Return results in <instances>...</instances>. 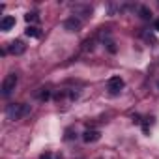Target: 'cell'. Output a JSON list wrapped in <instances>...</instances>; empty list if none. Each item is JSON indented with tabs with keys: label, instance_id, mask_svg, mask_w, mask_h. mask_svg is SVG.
<instances>
[{
	"label": "cell",
	"instance_id": "5bb4252c",
	"mask_svg": "<svg viewBox=\"0 0 159 159\" xmlns=\"http://www.w3.org/2000/svg\"><path fill=\"white\" fill-rule=\"evenodd\" d=\"M41 101H47V99H51V90H47V88H41V92H39V96H38Z\"/></svg>",
	"mask_w": 159,
	"mask_h": 159
},
{
	"label": "cell",
	"instance_id": "8fae6325",
	"mask_svg": "<svg viewBox=\"0 0 159 159\" xmlns=\"http://www.w3.org/2000/svg\"><path fill=\"white\" fill-rule=\"evenodd\" d=\"M25 21H26V23H36V21H39L38 11H28V13L25 15Z\"/></svg>",
	"mask_w": 159,
	"mask_h": 159
},
{
	"label": "cell",
	"instance_id": "30bf717a",
	"mask_svg": "<svg viewBox=\"0 0 159 159\" xmlns=\"http://www.w3.org/2000/svg\"><path fill=\"white\" fill-rule=\"evenodd\" d=\"M25 34H26L28 38H41V30H39L38 26H34V25H28L26 30H25Z\"/></svg>",
	"mask_w": 159,
	"mask_h": 159
},
{
	"label": "cell",
	"instance_id": "ffe728a7",
	"mask_svg": "<svg viewBox=\"0 0 159 159\" xmlns=\"http://www.w3.org/2000/svg\"><path fill=\"white\" fill-rule=\"evenodd\" d=\"M153 28H155V30H157V32H159V19H157V21H155V23H153Z\"/></svg>",
	"mask_w": 159,
	"mask_h": 159
},
{
	"label": "cell",
	"instance_id": "3957f363",
	"mask_svg": "<svg viewBox=\"0 0 159 159\" xmlns=\"http://www.w3.org/2000/svg\"><path fill=\"white\" fill-rule=\"evenodd\" d=\"M71 10H73V13H75V17H79V19H90L92 17V6H88V4H71Z\"/></svg>",
	"mask_w": 159,
	"mask_h": 159
},
{
	"label": "cell",
	"instance_id": "9a60e30c",
	"mask_svg": "<svg viewBox=\"0 0 159 159\" xmlns=\"http://www.w3.org/2000/svg\"><path fill=\"white\" fill-rule=\"evenodd\" d=\"M142 36H144V39H146L148 43H152V45H155V43H157V39L153 38V34H150V32H144Z\"/></svg>",
	"mask_w": 159,
	"mask_h": 159
},
{
	"label": "cell",
	"instance_id": "4fadbf2b",
	"mask_svg": "<svg viewBox=\"0 0 159 159\" xmlns=\"http://www.w3.org/2000/svg\"><path fill=\"white\" fill-rule=\"evenodd\" d=\"M75 137H77L75 129H73V127H67V129H66V135H64V140H73Z\"/></svg>",
	"mask_w": 159,
	"mask_h": 159
},
{
	"label": "cell",
	"instance_id": "5b68a950",
	"mask_svg": "<svg viewBox=\"0 0 159 159\" xmlns=\"http://www.w3.org/2000/svg\"><path fill=\"white\" fill-rule=\"evenodd\" d=\"M81 28H83V21L75 15H71L64 21V30H67V32H79Z\"/></svg>",
	"mask_w": 159,
	"mask_h": 159
},
{
	"label": "cell",
	"instance_id": "ac0fdd59",
	"mask_svg": "<svg viewBox=\"0 0 159 159\" xmlns=\"http://www.w3.org/2000/svg\"><path fill=\"white\" fill-rule=\"evenodd\" d=\"M131 120H133V124H137V125H142V118H140L139 114H133V118H131Z\"/></svg>",
	"mask_w": 159,
	"mask_h": 159
},
{
	"label": "cell",
	"instance_id": "e0dca14e",
	"mask_svg": "<svg viewBox=\"0 0 159 159\" xmlns=\"http://www.w3.org/2000/svg\"><path fill=\"white\" fill-rule=\"evenodd\" d=\"M105 45H107V49H109V52H116V47H114V41H111V39H109V41H107Z\"/></svg>",
	"mask_w": 159,
	"mask_h": 159
},
{
	"label": "cell",
	"instance_id": "277c9868",
	"mask_svg": "<svg viewBox=\"0 0 159 159\" xmlns=\"http://www.w3.org/2000/svg\"><path fill=\"white\" fill-rule=\"evenodd\" d=\"M107 90L111 96H116L124 90V79L122 77H111L107 81Z\"/></svg>",
	"mask_w": 159,
	"mask_h": 159
},
{
	"label": "cell",
	"instance_id": "7c38bea8",
	"mask_svg": "<svg viewBox=\"0 0 159 159\" xmlns=\"http://www.w3.org/2000/svg\"><path fill=\"white\" fill-rule=\"evenodd\" d=\"M153 124V118L152 116H148V118H144V122H142V129H144V133L148 135L150 133V125Z\"/></svg>",
	"mask_w": 159,
	"mask_h": 159
},
{
	"label": "cell",
	"instance_id": "2e32d148",
	"mask_svg": "<svg viewBox=\"0 0 159 159\" xmlns=\"http://www.w3.org/2000/svg\"><path fill=\"white\" fill-rule=\"evenodd\" d=\"M94 49V41L92 39H86L84 41V51H92Z\"/></svg>",
	"mask_w": 159,
	"mask_h": 159
},
{
	"label": "cell",
	"instance_id": "52a82bcc",
	"mask_svg": "<svg viewBox=\"0 0 159 159\" xmlns=\"http://www.w3.org/2000/svg\"><path fill=\"white\" fill-rule=\"evenodd\" d=\"M99 139H101V131H98V129H86V131L83 133V140H84L86 144L98 142Z\"/></svg>",
	"mask_w": 159,
	"mask_h": 159
},
{
	"label": "cell",
	"instance_id": "6da1fadb",
	"mask_svg": "<svg viewBox=\"0 0 159 159\" xmlns=\"http://www.w3.org/2000/svg\"><path fill=\"white\" fill-rule=\"evenodd\" d=\"M28 112H30V105H26V103H10L6 107V116L10 120H21Z\"/></svg>",
	"mask_w": 159,
	"mask_h": 159
},
{
	"label": "cell",
	"instance_id": "8992f818",
	"mask_svg": "<svg viewBox=\"0 0 159 159\" xmlns=\"http://www.w3.org/2000/svg\"><path fill=\"white\" fill-rule=\"evenodd\" d=\"M25 51H26V45H25L21 39H15V41H11V43L8 45V52H11V54H15V56L25 54Z\"/></svg>",
	"mask_w": 159,
	"mask_h": 159
},
{
	"label": "cell",
	"instance_id": "ba28073f",
	"mask_svg": "<svg viewBox=\"0 0 159 159\" xmlns=\"http://www.w3.org/2000/svg\"><path fill=\"white\" fill-rule=\"evenodd\" d=\"M13 26H15V17H11V15L2 17V21H0V30H2V32H8Z\"/></svg>",
	"mask_w": 159,
	"mask_h": 159
},
{
	"label": "cell",
	"instance_id": "9c48e42d",
	"mask_svg": "<svg viewBox=\"0 0 159 159\" xmlns=\"http://www.w3.org/2000/svg\"><path fill=\"white\" fill-rule=\"evenodd\" d=\"M137 13H139V17H140L142 21H150V19H152V10H150L148 6H139V8H137Z\"/></svg>",
	"mask_w": 159,
	"mask_h": 159
},
{
	"label": "cell",
	"instance_id": "d6986e66",
	"mask_svg": "<svg viewBox=\"0 0 159 159\" xmlns=\"http://www.w3.org/2000/svg\"><path fill=\"white\" fill-rule=\"evenodd\" d=\"M39 159H52V155L47 152V153H41V155H39Z\"/></svg>",
	"mask_w": 159,
	"mask_h": 159
},
{
	"label": "cell",
	"instance_id": "7a4b0ae2",
	"mask_svg": "<svg viewBox=\"0 0 159 159\" xmlns=\"http://www.w3.org/2000/svg\"><path fill=\"white\" fill-rule=\"evenodd\" d=\"M17 81H19V77L15 73H8L4 77V81H2V96L4 98H10L13 94V90L17 86Z\"/></svg>",
	"mask_w": 159,
	"mask_h": 159
}]
</instances>
